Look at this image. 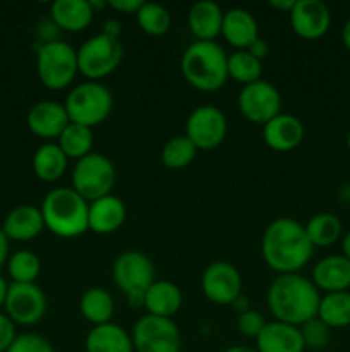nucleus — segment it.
I'll use <instances>...</instances> for the list:
<instances>
[{"label":"nucleus","mask_w":350,"mask_h":352,"mask_svg":"<svg viewBox=\"0 0 350 352\" xmlns=\"http://www.w3.org/2000/svg\"><path fill=\"white\" fill-rule=\"evenodd\" d=\"M57 30L58 28L55 26V23L51 19L41 21L40 26H38V36H40L41 43H48V41L58 40Z\"/></svg>","instance_id":"obj_41"},{"label":"nucleus","mask_w":350,"mask_h":352,"mask_svg":"<svg viewBox=\"0 0 350 352\" xmlns=\"http://www.w3.org/2000/svg\"><path fill=\"white\" fill-rule=\"evenodd\" d=\"M79 311L86 322L93 325H105L110 323L115 313V302L112 294L103 287H89L82 292L79 299Z\"/></svg>","instance_id":"obj_28"},{"label":"nucleus","mask_w":350,"mask_h":352,"mask_svg":"<svg viewBox=\"0 0 350 352\" xmlns=\"http://www.w3.org/2000/svg\"><path fill=\"white\" fill-rule=\"evenodd\" d=\"M16 337V323L5 313H0V352H7Z\"/></svg>","instance_id":"obj_39"},{"label":"nucleus","mask_w":350,"mask_h":352,"mask_svg":"<svg viewBox=\"0 0 350 352\" xmlns=\"http://www.w3.org/2000/svg\"><path fill=\"white\" fill-rule=\"evenodd\" d=\"M342 254L350 260V230L342 236Z\"/></svg>","instance_id":"obj_48"},{"label":"nucleus","mask_w":350,"mask_h":352,"mask_svg":"<svg viewBox=\"0 0 350 352\" xmlns=\"http://www.w3.org/2000/svg\"><path fill=\"white\" fill-rule=\"evenodd\" d=\"M84 349L86 352H134L132 337L113 322L96 325L86 336Z\"/></svg>","instance_id":"obj_25"},{"label":"nucleus","mask_w":350,"mask_h":352,"mask_svg":"<svg viewBox=\"0 0 350 352\" xmlns=\"http://www.w3.org/2000/svg\"><path fill=\"white\" fill-rule=\"evenodd\" d=\"M342 41L347 47V50H350V17L347 19V23L342 28Z\"/></svg>","instance_id":"obj_47"},{"label":"nucleus","mask_w":350,"mask_h":352,"mask_svg":"<svg viewBox=\"0 0 350 352\" xmlns=\"http://www.w3.org/2000/svg\"><path fill=\"white\" fill-rule=\"evenodd\" d=\"M89 3H91V9H93V12H96V10L103 9V7L106 6V2H100V0H89Z\"/></svg>","instance_id":"obj_51"},{"label":"nucleus","mask_w":350,"mask_h":352,"mask_svg":"<svg viewBox=\"0 0 350 352\" xmlns=\"http://www.w3.org/2000/svg\"><path fill=\"white\" fill-rule=\"evenodd\" d=\"M223 352H257L254 347H247V346H232V347H226Z\"/></svg>","instance_id":"obj_50"},{"label":"nucleus","mask_w":350,"mask_h":352,"mask_svg":"<svg viewBox=\"0 0 350 352\" xmlns=\"http://www.w3.org/2000/svg\"><path fill=\"white\" fill-rule=\"evenodd\" d=\"M261 254L264 263L278 275L299 274L311 261L314 246L302 223L290 217H280L264 230Z\"/></svg>","instance_id":"obj_1"},{"label":"nucleus","mask_w":350,"mask_h":352,"mask_svg":"<svg viewBox=\"0 0 350 352\" xmlns=\"http://www.w3.org/2000/svg\"><path fill=\"white\" fill-rule=\"evenodd\" d=\"M127 217L126 205L119 196L106 195L89 203L88 226L96 234H112L124 226Z\"/></svg>","instance_id":"obj_22"},{"label":"nucleus","mask_w":350,"mask_h":352,"mask_svg":"<svg viewBox=\"0 0 350 352\" xmlns=\"http://www.w3.org/2000/svg\"><path fill=\"white\" fill-rule=\"evenodd\" d=\"M7 272L14 284H36L41 272V261L33 251L19 250L7 260Z\"/></svg>","instance_id":"obj_32"},{"label":"nucleus","mask_w":350,"mask_h":352,"mask_svg":"<svg viewBox=\"0 0 350 352\" xmlns=\"http://www.w3.org/2000/svg\"><path fill=\"white\" fill-rule=\"evenodd\" d=\"M304 124L292 113L280 112L263 126V140L273 151H292L304 140Z\"/></svg>","instance_id":"obj_17"},{"label":"nucleus","mask_w":350,"mask_h":352,"mask_svg":"<svg viewBox=\"0 0 350 352\" xmlns=\"http://www.w3.org/2000/svg\"><path fill=\"white\" fill-rule=\"evenodd\" d=\"M299 330H301L305 349L323 352L329 344V340H331V329L326 323H323L318 316L302 323Z\"/></svg>","instance_id":"obj_36"},{"label":"nucleus","mask_w":350,"mask_h":352,"mask_svg":"<svg viewBox=\"0 0 350 352\" xmlns=\"http://www.w3.org/2000/svg\"><path fill=\"white\" fill-rule=\"evenodd\" d=\"M40 210L45 229L57 237L74 239L89 230V203L72 188L51 189L41 201Z\"/></svg>","instance_id":"obj_4"},{"label":"nucleus","mask_w":350,"mask_h":352,"mask_svg":"<svg viewBox=\"0 0 350 352\" xmlns=\"http://www.w3.org/2000/svg\"><path fill=\"white\" fill-rule=\"evenodd\" d=\"M347 148H349V151H350V131H349V134H347Z\"/></svg>","instance_id":"obj_52"},{"label":"nucleus","mask_w":350,"mask_h":352,"mask_svg":"<svg viewBox=\"0 0 350 352\" xmlns=\"http://www.w3.org/2000/svg\"><path fill=\"white\" fill-rule=\"evenodd\" d=\"M201 289L208 301L218 306H232L242 291V277L229 261H213L202 272Z\"/></svg>","instance_id":"obj_14"},{"label":"nucleus","mask_w":350,"mask_h":352,"mask_svg":"<svg viewBox=\"0 0 350 352\" xmlns=\"http://www.w3.org/2000/svg\"><path fill=\"white\" fill-rule=\"evenodd\" d=\"M137 24L150 36H161L168 33L172 26V16L167 7L154 2H143L136 14Z\"/></svg>","instance_id":"obj_34"},{"label":"nucleus","mask_w":350,"mask_h":352,"mask_svg":"<svg viewBox=\"0 0 350 352\" xmlns=\"http://www.w3.org/2000/svg\"><path fill=\"white\" fill-rule=\"evenodd\" d=\"M36 72L41 85L51 91L67 88L78 76V50L62 40L36 45Z\"/></svg>","instance_id":"obj_5"},{"label":"nucleus","mask_w":350,"mask_h":352,"mask_svg":"<svg viewBox=\"0 0 350 352\" xmlns=\"http://www.w3.org/2000/svg\"><path fill=\"white\" fill-rule=\"evenodd\" d=\"M318 318L331 330L350 327V291L329 292L321 296Z\"/></svg>","instance_id":"obj_29"},{"label":"nucleus","mask_w":350,"mask_h":352,"mask_svg":"<svg viewBox=\"0 0 350 352\" xmlns=\"http://www.w3.org/2000/svg\"><path fill=\"white\" fill-rule=\"evenodd\" d=\"M323 352H331V351H323Z\"/></svg>","instance_id":"obj_53"},{"label":"nucleus","mask_w":350,"mask_h":352,"mask_svg":"<svg viewBox=\"0 0 350 352\" xmlns=\"http://www.w3.org/2000/svg\"><path fill=\"white\" fill-rule=\"evenodd\" d=\"M50 16L58 30L79 33L91 24L95 12L89 0H57L51 3Z\"/></svg>","instance_id":"obj_26"},{"label":"nucleus","mask_w":350,"mask_h":352,"mask_svg":"<svg viewBox=\"0 0 350 352\" xmlns=\"http://www.w3.org/2000/svg\"><path fill=\"white\" fill-rule=\"evenodd\" d=\"M45 222L41 210L34 205H17L7 213L2 223V232L9 241L27 243L43 232Z\"/></svg>","instance_id":"obj_19"},{"label":"nucleus","mask_w":350,"mask_h":352,"mask_svg":"<svg viewBox=\"0 0 350 352\" xmlns=\"http://www.w3.org/2000/svg\"><path fill=\"white\" fill-rule=\"evenodd\" d=\"M67 160L69 158L65 157V153L57 143L47 141L36 148L31 165H33L34 175L40 181L55 182L67 170Z\"/></svg>","instance_id":"obj_27"},{"label":"nucleus","mask_w":350,"mask_h":352,"mask_svg":"<svg viewBox=\"0 0 350 352\" xmlns=\"http://www.w3.org/2000/svg\"><path fill=\"white\" fill-rule=\"evenodd\" d=\"M294 3L295 0H270V6L273 7V9L287 14H290V10L294 9Z\"/></svg>","instance_id":"obj_45"},{"label":"nucleus","mask_w":350,"mask_h":352,"mask_svg":"<svg viewBox=\"0 0 350 352\" xmlns=\"http://www.w3.org/2000/svg\"><path fill=\"white\" fill-rule=\"evenodd\" d=\"M266 322H264V316L261 315L256 309H247L237 315V330L242 333L247 339H256L261 333V330L264 329Z\"/></svg>","instance_id":"obj_38"},{"label":"nucleus","mask_w":350,"mask_h":352,"mask_svg":"<svg viewBox=\"0 0 350 352\" xmlns=\"http://www.w3.org/2000/svg\"><path fill=\"white\" fill-rule=\"evenodd\" d=\"M229 131L226 117L218 107L201 105L191 112L185 122V136L198 150H213L223 143Z\"/></svg>","instance_id":"obj_13"},{"label":"nucleus","mask_w":350,"mask_h":352,"mask_svg":"<svg viewBox=\"0 0 350 352\" xmlns=\"http://www.w3.org/2000/svg\"><path fill=\"white\" fill-rule=\"evenodd\" d=\"M237 107L249 122L264 126L281 112V95L271 82L259 79L242 86L237 96Z\"/></svg>","instance_id":"obj_11"},{"label":"nucleus","mask_w":350,"mask_h":352,"mask_svg":"<svg viewBox=\"0 0 350 352\" xmlns=\"http://www.w3.org/2000/svg\"><path fill=\"white\" fill-rule=\"evenodd\" d=\"M222 36L237 50H247L259 38L256 17L240 7L229 9L223 12Z\"/></svg>","instance_id":"obj_20"},{"label":"nucleus","mask_w":350,"mask_h":352,"mask_svg":"<svg viewBox=\"0 0 350 352\" xmlns=\"http://www.w3.org/2000/svg\"><path fill=\"white\" fill-rule=\"evenodd\" d=\"M26 124L34 136L51 141L58 140L62 131L71 124V120L62 103L43 100L31 107L26 116Z\"/></svg>","instance_id":"obj_16"},{"label":"nucleus","mask_w":350,"mask_h":352,"mask_svg":"<svg viewBox=\"0 0 350 352\" xmlns=\"http://www.w3.org/2000/svg\"><path fill=\"white\" fill-rule=\"evenodd\" d=\"M117 170L110 158L102 153L86 155L72 168V189L88 203L110 195L115 186Z\"/></svg>","instance_id":"obj_8"},{"label":"nucleus","mask_w":350,"mask_h":352,"mask_svg":"<svg viewBox=\"0 0 350 352\" xmlns=\"http://www.w3.org/2000/svg\"><path fill=\"white\" fill-rule=\"evenodd\" d=\"M180 71L192 88L216 91L229 79V55L216 41L196 40L182 54Z\"/></svg>","instance_id":"obj_3"},{"label":"nucleus","mask_w":350,"mask_h":352,"mask_svg":"<svg viewBox=\"0 0 350 352\" xmlns=\"http://www.w3.org/2000/svg\"><path fill=\"white\" fill-rule=\"evenodd\" d=\"M9 243L10 241L7 239L5 234L0 229V268L7 265V260H9Z\"/></svg>","instance_id":"obj_44"},{"label":"nucleus","mask_w":350,"mask_h":352,"mask_svg":"<svg viewBox=\"0 0 350 352\" xmlns=\"http://www.w3.org/2000/svg\"><path fill=\"white\" fill-rule=\"evenodd\" d=\"M57 144L64 151L67 158L81 160L86 155L93 153V144H95V134L91 127L79 126V124H69L62 134L58 136Z\"/></svg>","instance_id":"obj_31"},{"label":"nucleus","mask_w":350,"mask_h":352,"mask_svg":"<svg viewBox=\"0 0 350 352\" xmlns=\"http://www.w3.org/2000/svg\"><path fill=\"white\" fill-rule=\"evenodd\" d=\"M311 282L325 294L350 291V260H347L343 254H329L321 258L312 267Z\"/></svg>","instance_id":"obj_18"},{"label":"nucleus","mask_w":350,"mask_h":352,"mask_svg":"<svg viewBox=\"0 0 350 352\" xmlns=\"http://www.w3.org/2000/svg\"><path fill=\"white\" fill-rule=\"evenodd\" d=\"M182 291L177 284L170 280H154L144 294V306L148 315L172 318L180 309Z\"/></svg>","instance_id":"obj_24"},{"label":"nucleus","mask_w":350,"mask_h":352,"mask_svg":"<svg viewBox=\"0 0 350 352\" xmlns=\"http://www.w3.org/2000/svg\"><path fill=\"white\" fill-rule=\"evenodd\" d=\"M257 352H304V340H302L299 327L288 325L273 320L266 323L256 337Z\"/></svg>","instance_id":"obj_21"},{"label":"nucleus","mask_w":350,"mask_h":352,"mask_svg":"<svg viewBox=\"0 0 350 352\" xmlns=\"http://www.w3.org/2000/svg\"><path fill=\"white\" fill-rule=\"evenodd\" d=\"M7 352H55L54 346L38 333H21L14 339Z\"/></svg>","instance_id":"obj_37"},{"label":"nucleus","mask_w":350,"mask_h":352,"mask_svg":"<svg viewBox=\"0 0 350 352\" xmlns=\"http://www.w3.org/2000/svg\"><path fill=\"white\" fill-rule=\"evenodd\" d=\"M134 352H182L180 330L172 318L144 315L134 323Z\"/></svg>","instance_id":"obj_10"},{"label":"nucleus","mask_w":350,"mask_h":352,"mask_svg":"<svg viewBox=\"0 0 350 352\" xmlns=\"http://www.w3.org/2000/svg\"><path fill=\"white\" fill-rule=\"evenodd\" d=\"M319 301L321 296L311 278L299 274L277 275L266 292L268 309L275 320L294 327L318 316Z\"/></svg>","instance_id":"obj_2"},{"label":"nucleus","mask_w":350,"mask_h":352,"mask_svg":"<svg viewBox=\"0 0 350 352\" xmlns=\"http://www.w3.org/2000/svg\"><path fill=\"white\" fill-rule=\"evenodd\" d=\"M189 30L198 41H215L222 34L223 10L211 0L196 2L187 14Z\"/></svg>","instance_id":"obj_23"},{"label":"nucleus","mask_w":350,"mask_h":352,"mask_svg":"<svg viewBox=\"0 0 350 352\" xmlns=\"http://www.w3.org/2000/svg\"><path fill=\"white\" fill-rule=\"evenodd\" d=\"M232 306H233V308H235L237 315H239V313L247 311V309H249V305H247V298H244L242 294H240L239 298H237L235 301L232 302Z\"/></svg>","instance_id":"obj_46"},{"label":"nucleus","mask_w":350,"mask_h":352,"mask_svg":"<svg viewBox=\"0 0 350 352\" xmlns=\"http://www.w3.org/2000/svg\"><path fill=\"white\" fill-rule=\"evenodd\" d=\"M247 50H249L256 58L263 60V58L268 55V52H270V47H268V43L263 40V38H257V40L254 41V43L247 48Z\"/></svg>","instance_id":"obj_42"},{"label":"nucleus","mask_w":350,"mask_h":352,"mask_svg":"<svg viewBox=\"0 0 350 352\" xmlns=\"http://www.w3.org/2000/svg\"><path fill=\"white\" fill-rule=\"evenodd\" d=\"M263 64L249 50H235L229 55V78L240 82L242 86L250 85L261 79Z\"/></svg>","instance_id":"obj_33"},{"label":"nucleus","mask_w":350,"mask_h":352,"mask_svg":"<svg viewBox=\"0 0 350 352\" xmlns=\"http://www.w3.org/2000/svg\"><path fill=\"white\" fill-rule=\"evenodd\" d=\"M64 107L72 124L93 129L112 113L113 96L102 82H81L69 91Z\"/></svg>","instance_id":"obj_7"},{"label":"nucleus","mask_w":350,"mask_h":352,"mask_svg":"<svg viewBox=\"0 0 350 352\" xmlns=\"http://www.w3.org/2000/svg\"><path fill=\"white\" fill-rule=\"evenodd\" d=\"M3 309L16 325H36L47 313V296L38 284L10 282Z\"/></svg>","instance_id":"obj_12"},{"label":"nucleus","mask_w":350,"mask_h":352,"mask_svg":"<svg viewBox=\"0 0 350 352\" xmlns=\"http://www.w3.org/2000/svg\"><path fill=\"white\" fill-rule=\"evenodd\" d=\"M102 33L106 34V36L119 38L120 33H122V26H120V23L117 19H106L105 23H103Z\"/></svg>","instance_id":"obj_43"},{"label":"nucleus","mask_w":350,"mask_h":352,"mask_svg":"<svg viewBox=\"0 0 350 352\" xmlns=\"http://www.w3.org/2000/svg\"><path fill=\"white\" fill-rule=\"evenodd\" d=\"M108 6L122 14H137L143 6V0H110Z\"/></svg>","instance_id":"obj_40"},{"label":"nucleus","mask_w":350,"mask_h":352,"mask_svg":"<svg viewBox=\"0 0 350 352\" xmlns=\"http://www.w3.org/2000/svg\"><path fill=\"white\" fill-rule=\"evenodd\" d=\"M198 148L194 146L187 136H175L165 143L163 150H161V162L167 168L172 170H180L191 165V162L196 158Z\"/></svg>","instance_id":"obj_35"},{"label":"nucleus","mask_w":350,"mask_h":352,"mask_svg":"<svg viewBox=\"0 0 350 352\" xmlns=\"http://www.w3.org/2000/svg\"><path fill=\"white\" fill-rule=\"evenodd\" d=\"M112 277L130 308H143L144 294L154 282V265L141 251H124L113 261Z\"/></svg>","instance_id":"obj_6"},{"label":"nucleus","mask_w":350,"mask_h":352,"mask_svg":"<svg viewBox=\"0 0 350 352\" xmlns=\"http://www.w3.org/2000/svg\"><path fill=\"white\" fill-rule=\"evenodd\" d=\"M124 57V48L119 38L100 33L88 38L78 50V67L89 81L106 78L119 69Z\"/></svg>","instance_id":"obj_9"},{"label":"nucleus","mask_w":350,"mask_h":352,"mask_svg":"<svg viewBox=\"0 0 350 352\" xmlns=\"http://www.w3.org/2000/svg\"><path fill=\"white\" fill-rule=\"evenodd\" d=\"M305 234L314 248H328L343 236V227L335 213L323 212L311 217L304 226Z\"/></svg>","instance_id":"obj_30"},{"label":"nucleus","mask_w":350,"mask_h":352,"mask_svg":"<svg viewBox=\"0 0 350 352\" xmlns=\"http://www.w3.org/2000/svg\"><path fill=\"white\" fill-rule=\"evenodd\" d=\"M288 17L294 33L304 40H318L331 26V12L323 0H295Z\"/></svg>","instance_id":"obj_15"},{"label":"nucleus","mask_w":350,"mask_h":352,"mask_svg":"<svg viewBox=\"0 0 350 352\" xmlns=\"http://www.w3.org/2000/svg\"><path fill=\"white\" fill-rule=\"evenodd\" d=\"M7 291H9V284H7L5 278L0 275V308H3V302H5Z\"/></svg>","instance_id":"obj_49"}]
</instances>
